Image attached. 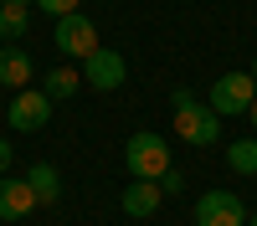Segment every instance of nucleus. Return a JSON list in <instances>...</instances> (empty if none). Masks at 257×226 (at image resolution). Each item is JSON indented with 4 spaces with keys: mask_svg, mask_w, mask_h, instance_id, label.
<instances>
[{
    "mask_svg": "<svg viewBox=\"0 0 257 226\" xmlns=\"http://www.w3.org/2000/svg\"><path fill=\"white\" fill-rule=\"evenodd\" d=\"M175 134H180L185 144H196V149H206V144L221 139V118L211 113V103L190 98V93L180 88V93H175Z\"/></svg>",
    "mask_w": 257,
    "mask_h": 226,
    "instance_id": "nucleus-1",
    "label": "nucleus"
},
{
    "mask_svg": "<svg viewBox=\"0 0 257 226\" xmlns=\"http://www.w3.org/2000/svg\"><path fill=\"white\" fill-rule=\"evenodd\" d=\"M123 164H128L134 180H160L170 170V144L160 134H134V139L123 144Z\"/></svg>",
    "mask_w": 257,
    "mask_h": 226,
    "instance_id": "nucleus-2",
    "label": "nucleus"
},
{
    "mask_svg": "<svg viewBox=\"0 0 257 226\" xmlns=\"http://www.w3.org/2000/svg\"><path fill=\"white\" fill-rule=\"evenodd\" d=\"M252 98H257L252 72H221V77H216V88H211V113H216V118L247 113V108H252Z\"/></svg>",
    "mask_w": 257,
    "mask_h": 226,
    "instance_id": "nucleus-3",
    "label": "nucleus"
},
{
    "mask_svg": "<svg viewBox=\"0 0 257 226\" xmlns=\"http://www.w3.org/2000/svg\"><path fill=\"white\" fill-rule=\"evenodd\" d=\"M52 41H57V52L62 57H82L88 62L103 41H98V31H93V16H62L57 21V31H52Z\"/></svg>",
    "mask_w": 257,
    "mask_h": 226,
    "instance_id": "nucleus-4",
    "label": "nucleus"
},
{
    "mask_svg": "<svg viewBox=\"0 0 257 226\" xmlns=\"http://www.w3.org/2000/svg\"><path fill=\"white\" fill-rule=\"evenodd\" d=\"M196 226H247V205L231 190H206L196 200Z\"/></svg>",
    "mask_w": 257,
    "mask_h": 226,
    "instance_id": "nucleus-5",
    "label": "nucleus"
},
{
    "mask_svg": "<svg viewBox=\"0 0 257 226\" xmlns=\"http://www.w3.org/2000/svg\"><path fill=\"white\" fill-rule=\"evenodd\" d=\"M123 77H128V67H123V57H118L113 47H98L88 62H82V82H93L98 93H113V88H123Z\"/></svg>",
    "mask_w": 257,
    "mask_h": 226,
    "instance_id": "nucleus-6",
    "label": "nucleus"
},
{
    "mask_svg": "<svg viewBox=\"0 0 257 226\" xmlns=\"http://www.w3.org/2000/svg\"><path fill=\"white\" fill-rule=\"evenodd\" d=\"M47 118H52V98H47V93L21 88V93L11 98V129H16V134H36Z\"/></svg>",
    "mask_w": 257,
    "mask_h": 226,
    "instance_id": "nucleus-7",
    "label": "nucleus"
},
{
    "mask_svg": "<svg viewBox=\"0 0 257 226\" xmlns=\"http://www.w3.org/2000/svg\"><path fill=\"white\" fill-rule=\"evenodd\" d=\"M31 205H36V195H31V185H26V180H0V221L26 216Z\"/></svg>",
    "mask_w": 257,
    "mask_h": 226,
    "instance_id": "nucleus-8",
    "label": "nucleus"
},
{
    "mask_svg": "<svg viewBox=\"0 0 257 226\" xmlns=\"http://www.w3.org/2000/svg\"><path fill=\"white\" fill-rule=\"evenodd\" d=\"M0 82L16 88V93L31 82V57L21 52V47H0Z\"/></svg>",
    "mask_w": 257,
    "mask_h": 226,
    "instance_id": "nucleus-9",
    "label": "nucleus"
},
{
    "mask_svg": "<svg viewBox=\"0 0 257 226\" xmlns=\"http://www.w3.org/2000/svg\"><path fill=\"white\" fill-rule=\"evenodd\" d=\"M155 205H160V185L155 180H134L123 190V211L128 216H155Z\"/></svg>",
    "mask_w": 257,
    "mask_h": 226,
    "instance_id": "nucleus-10",
    "label": "nucleus"
},
{
    "mask_svg": "<svg viewBox=\"0 0 257 226\" xmlns=\"http://www.w3.org/2000/svg\"><path fill=\"white\" fill-rule=\"evenodd\" d=\"M26 185H31V195H36V200H47V205H52V200L62 195V175L52 170V164H31Z\"/></svg>",
    "mask_w": 257,
    "mask_h": 226,
    "instance_id": "nucleus-11",
    "label": "nucleus"
},
{
    "mask_svg": "<svg viewBox=\"0 0 257 226\" xmlns=\"http://www.w3.org/2000/svg\"><path fill=\"white\" fill-rule=\"evenodd\" d=\"M226 164H231L237 175H257V139H231Z\"/></svg>",
    "mask_w": 257,
    "mask_h": 226,
    "instance_id": "nucleus-12",
    "label": "nucleus"
},
{
    "mask_svg": "<svg viewBox=\"0 0 257 226\" xmlns=\"http://www.w3.org/2000/svg\"><path fill=\"white\" fill-rule=\"evenodd\" d=\"M77 82H82V72H72V67H52V72H47V88H41V93L57 103V98H72V93H77Z\"/></svg>",
    "mask_w": 257,
    "mask_h": 226,
    "instance_id": "nucleus-13",
    "label": "nucleus"
},
{
    "mask_svg": "<svg viewBox=\"0 0 257 226\" xmlns=\"http://www.w3.org/2000/svg\"><path fill=\"white\" fill-rule=\"evenodd\" d=\"M26 26H31L26 6H16V0H11V6H0V36H6V41H16V36L26 31Z\"/></svg>",
    "mask_w": 257,
    "mask_h": 226,
    "instance_id": "nucleus-14",
    "label": "nucleus"
},
{
    "mask_svg": "<svg viewBox=\"0 0 257 226\" xmlns=\"http://www.w3.org/2000/svg\"><path fill=\"white\" fill-rule=\"evenodd\" d=\"M36 6H41V11H52L57 21H62V16H77V0H36Z\"/></svg>",
    "mask_w": 257,
    "mask_h": 226,
    "instance_id": "nucleus-15",
    "label": "nucleus"
},
{
    "mask_svg": "<svg viewBox=\"0 0 257 226\" xmlns=\"http://www.w3.org/2000/svg\"><path fill=\"white\" fill-rule=\"evenodd\" d=\"M155 185H160V195H175V190H180L185 180H180V170H175V164H170V170H165V175H160Z\"/></svg>",
    "mask_w": 257,
    "mask_h": 226,
    "instance_id": "nucleus-16",
    "label": "nucleus"
},
{
    "mask_svg": "<svg viewBox=\"0 0 257 226\" xmlns=\"http://www.w3.org/2000/svg\"><path fill=\"white\" fill-rule=\"evenodd\" d=\"M11 175V139H0V180Z\"/></svg>",
    "mask_w": 257,
    "mask_h": 226,
    "instance_id": "nucleus-17",
    "label": "nucleus"
},
{
    "mask_svg": "<svg viewBox=\"0 0 257 226\" xmlns=\"http://www.w3.org/2000/svg\"><path fill=\"white\" fill-rule=\"evenodd\" d=\"M247 118H252V129H257V98H252V108H247Z\"/></svg>",
    "mask_w": 257,
    "mask_h": 226,
    "instance_id": "nucleus-18",
    "label": "nucleus"
},
{
    "mask_svg": "<svg viewBox=\"0 0 257 226\" xmlns=\"http://www.w3.org/2000/svg\"><path fill=\"white\" fill-rule=\"evenodd\" d=\"M0 6H11V0H0ZM16 6H26V0H16Z\"/></svg>",
    "mask_w": 257,
    "mask_h": 226,
    "instance_id": "nucleus-19",
    "label": "nucleus"
},
{
    "mask_svg": "<svg viewBox=\"0 0 257 226\" xmlns=\"http://www.w3.org/2000/svg\"><path fill=\"white\" fill-rule=\"evenodd\" d=\"M252 82H257V62H252Z\"/></svg>",
    "mask_w": 257,
    "mask_h": 226,
    "instance_id": "nucleus-20",
    "label": "nucleus"
},
{
    "mask_svg": "<svg viewBox=\"0 0 257 226\" xmlns=\"http://www.w3.org/2000/svg\"><path fill=\"white\" fill-rule=\"evenodd\" d=\"M247 226H257V216H247Z\"/></svg>",
    "mask_w": 257,
    "mask_h": 226,
    "instance_id": "nucleus-21",
    "label": "nucleus"
}]
</instances>
